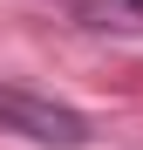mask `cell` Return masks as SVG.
Here are the masks:
<instances>
[{
    "mask_svg": "<svg viewBox=\"0 0 143 150\" xmlns=\"http://www.w3.org/2000/svg\"><path fill=\"white\" fill-rule=\"evenodd\" d=\"M0 130H14V137H27V143H48V150H82L89 143V123L75 109L48 103V96H27V89H14V82H0Z\"/></svg>",
    "mask_w": 143,
    "mask_h": 150,
    "instance_id": "obj_1",
    "label": "cell"
}]
</instances>
